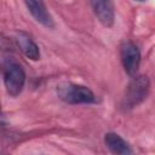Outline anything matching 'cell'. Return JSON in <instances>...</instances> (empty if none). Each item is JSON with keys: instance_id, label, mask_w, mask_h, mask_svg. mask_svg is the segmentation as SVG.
Segmentation results:
<instances>
[{"instance_id": "cell-6", "label": "cell", "mask_w": 155, "mask_h": 155, "mask_svg": "<svg viewBox=\"0 0 155 155\" xmlns=\"http://www.w3.org/2000/svg\"><path fill=\"white\" fill-rule=\"evenodd\" d=\"M24 5L27 6L28 11L30 12V15L34 17V19L40 23L41 25H44L45 28L52 29L54 28V21L51 16V13L48 12L46 5L42 1H35V0H29V1H24Z\"/></svg>"}, {"instance_id": "cell-3", "label": "cell", "mask_w": 155, "mask_h": 155, "mask_svg": "<svg viewBox=\"0 0 155 155\" xmlns=\"http://www.w3.org/2000/svg\"><path fill=\"white\" fill-rule=\"evenodd\" d=\"M58 97L69 104H91L96 102V96L87 86L78 84H64L57 90Z\"/></svg>"}, {"instance_id": "cell-1", "label": "cell", "mask_w": 155, "mask_h": 155, "mask_svg": "<svg viewBox=\"0 0 155 155\" xmlns=\"http://www.w3.org/2000/svg\"><path fill=\"white\" fill-rule=\"evenodd\" d=\"M150 91V81L145 75H136L130 81L124 97L122 105L125 109H132L144 102Z\"/></svg>"}, {"instance_id": "cell-5", "label": "cell", "mask_w": 155, "mask_h": 155, "mask_svg": "<svg viewBox=\"0 0 155 155\" xmlns=\"http://www.w3.org/2000/svg\"><path fill=\"white\" fill-rule=\"evenodd\" d=\"M96 17L98 21L107 28H111L114 25L115 21V7L114 4L109 0H103V1H91L90 2Z\"/></svg>"}, {"instance_id": "cell-7", "label": "cell", "mask_w": 155, "mask_h": 155, "mask_svg": "<svg viewBox=\"0 0 155 155\" xmlns=\"http://www.w3.org/2000/svg\"><path fill=\"white\" fill-rule=\"evenodd\" d=\"M104 144L114 155H134L130 144L117 133L108 132L104 136Z\"/></svg>"}, {"instance_id": "cell-4", "label": "cell", "mask_w": 155, "mask_h": 155, "mask_svg": "<svg viewBox=\"0 0 155 155\" xmlns=\"http://www.w3.org/2000/svg\"><path fill=\"white\" fill-rule=\"evenodd\" d=\"M120 56L121 62L124 65L125 71L131 78H134L138 73L139 64H140V51L131 41H126L120 47Z\"/></svg>"}, {"instance_id": "cell-8", "label": "cell", "mask_w": 155, "mask_h": 155, "mask_svg": "<svg viewBox=\"0 0 155 155\" xmlns=\"http://www.w3.org/2000/svg\"><path fill=\"white\" fill-rule=\"evenodd\" d=\"M17 45L19 50L24 53V56L31 61H38L40 58V50L35 41L25 33H19L16 38Z\"/></svg>"}, {"instance_id": "cell-2", "label": "cell", "mask_w": 155, "mask_h": 155, "mask_svg": "<svg viewBox=\"0 0 155 155\" xmlns=\"http://www.w3.org/2000/svg\"><path fill=\"white\" fill-rule=\"evenodd\" d=\"M2 78L8 96L17 97L25 84V73L22 65L13 61H6L2 65Z\"/></svg>"}]
</instances>
